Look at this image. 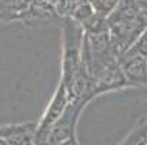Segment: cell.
I'll return each mask as SVG.
<instances>
[{
    "label": "cell",
    "mask_w": 147,
    "mask_h": 145,
    "mask_svg": "<svg viewBox=\"0 0 147 145\" xmlns=\"http://www.w3.org/2000/svg\"><path fill=\"white\" fill-rule=\"evenodd\" d=\"M88 102L77 100L71 102L67 106L63 116L54 123V125L41 136L34 139L35 145H64L76 138V123L80 112L83 110Z\"/></svg>",
    "instance_id": "obj_3"
},
{
    "label": "cell",
    "mask_w": 147,
    "mask_h": 145,
    "mask_svg": "<svg viewBox=\"0 0 147 145\" xmlns=\"http://www.w3.org/2000/svg\"><path fill=\"white\" fill-rule=\"evenodd\" d=\"M64 145H79V142L76 141V138L74 139H71L70 142H67V144H64Z\"/></svg>",
    "instance_id": "obj_13"
},
{
    "label": "cell",
    "mask_w": 147,
    "mask_h": 145,
    "mask_svg": "<svg viewBox=\"0 0 147 145\" xmlns=\"http://www.w3.org/2000/svg\"><path fill=\"white\" fill-rule=\"evenodd\" d=\"M146 115H147V105H146Z\"/></svg>",
    "instance_id": "obj_15"
},
{
    "label": "cell",
    "mask_w": 147,
    "mask_h": 145,
    "mask_svg": "<svg viewBox=\"0 0 147 145\" xmlns=\"http://www.w3.org/2000/svg\"><path fill=\"white\" fill-rule=\"evenodd\" d=\"M119 65L128 86H147V58L124 54L119 57Z\"/></svg>",
    "instance_id": "obj_5"
},
{
    "label": "cell",
    "mask_w": 147,
    "mask_h": 145,
    "mask_svg": "<svg viewBox=\"0 0 147 145\" xmlns=\"http://www.w3.org/2000/svg\"><path fill=\"white\" fill-rule=\"evenodd\" d=\"M124 54H130V55H140L147 58V29L140 35V38L136 41V42L125 51ZM122 54V55H124Z\"/></svg>",
    "instance_id": "obj_12"
},
{
    "label": "cell",
    "mask_w": 147,
    "mask_h": 145,
    "mask_svg": "<svg viewBox=\"0 0 147 145\" xmlns=\"http://www.w3.org/2000/svg\"><path fill=\"white\" fill-rule=\"evenodd\" d=\"M96 15H98V13L95 12V9L92 7V5L89 3V0H88V2H85L82 6H79V7L74 10V13L71 15L70 19H73L74 22H77L82 28H85Z\"/></svg>",
    "instance_id": "obj_9"
},
{
    "label": "cell",
    "mask_w": 147,
    "mask_h": 145,
    "mask_svg": "<svg viewBox=\"0 0 147 145\" xmlns=\"http://www.w3.org/2000/svg\"><path fill=\"white\" fill-rule=\"evenodd\" d=\"M83 44H85V31L67 17L63 23V59H61V80L66 84L77 73L88 70L83 61Z\"/></svg>",
    "instance_id": "obj_2"
},
{
    "label": "cell",
    "mask_w": 147,
    "mask_h": 145,
    "mask_svg": "<svg viewBox=\"0 0 147 145\" xmlns=\"http://www.w3.org/2000/svg\"><path fill=\"white\" fill-rule=\"evenodd\" d=\"M85 2H88V0H58L54 7L58 16H63L64 19H67V17H71L74 10Z\"/></svg>",
    "instance_id": "obj_10"
},
{
    "label": "cell",
    "mask_w": 147,
    "mask_h": 145,
    "mask_svg": "<svg viewBox=\"0 0 147 145\" xmlns=\"http://www.w3.org/2000/svg\"><path fill=\"white\" fill-rule=\"evenodd\" d=\"M36 125L34 123H9V125H0V141H7L16 135L24 132L35 131Z\"/></svg>",
    "instance_id": "obj_8"
},
{
    "label": "cell",
    "mask_w": 147,
    "mask_h": 145,
    "mask_svg": "<svg viewBox=\"0 0 147 145\" xmlns=\"http://www.w3.org/2000/svg\"><path fill=\"white\" fill-rule=\"evenodd\" d=\"M122 0H89V3L92 5V7L95 9L96 13H99L100 16L107 17L118 7V5Z\"/></svg>",
    "instance_id": "obj_11"
},
{
    "label": "cell",
    "mask_w": 147,
    "mask_h": 145,
    "mask_svg": "<svg viewBox=\"0 0 147 145\" xmlns=\"http://www.w3.org/2000/svg\"><path fill=\"white\" fill-rule=\"evenodd\" d=\"M118 145H147V115L137 122L130 135Z\"/></svg>",
    "instance_id": "obj_7"
},
{
    "label": "cell",
    "mask_w": 147,
    "mask_h": 145,
    "mask_svg": "<svg viewBox=\"0 0 147 145\" xmlns=\"http://www.w3.org/2000/svg\"><path fill=\"white\" fill-rule=\"evenodd\" d=\"M32 0H0V23L22 20Z\"/></svg>",
    "instance_id": "obj_6"
},
{
    "label": "cell",
    "mask_w": 147,
    "mask_h": 145,
    "mask_svg": "<svg viewBox=\"0 0 147 145\" xmlns=\"http://www.w3.org/2000/svg\"><path fill=\"white\" fill-rule=\"evenodd\" d=\"M71 103L70 94L67 92V87L64 86V83H58V86L48 103V106L45 109V112L41 116L39 122L36 123V128H35V134H34V139L41 138L54 123L63 116V113L66 112L67 106Z\"/></svg>",
    "instance_id": "obj_4"
},
{
    "label": "cell",
    "mask_w": 147,
    "mask_h": 145,
    "mask_svg": "<svg viewBox=\"0 0 147 145\" xmlns=\"http://www.w3.org/2000/svg\"><path fill=\"white\" fill-rule=\"evenodd\" d=\"M107 20L111 42L118 57H121L147 29L146 13L137 0H122Z\"/></svg>",
    "instance_id": "obj_1"
},
{
    "label": "cell",
    "mask_w": 147,
    "mask_h": 145,
    "mask_svg": "<svg viewBox=\"0 0 147 145\" xmlns=\"http://www.w3.org/2000/svg\"><path fill=\"white\" fill-rule=\"evenodd\" d=\"M47 2H48V3H51L53 6H55V5H57V2H58V0H47Z\"/></svg>",
    "instance_id": "obj_14"
}]
</instances>
